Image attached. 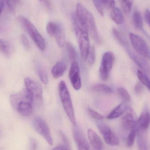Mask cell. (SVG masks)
<instances>
[{"mask_svg":"<svg viewBox=\"0 0 150 150\" xmlns=\"http://www.w3.org/2000/svg\"><path fill=\"white\" fill-rule=\"evenodd\" d=\"M0 52L6 57H9L12 52V47L8 41L0 39Z\"/></svg>","mask_w":150,"mask_h":150,"instance_id":"7402d4cb","label":"cell"},{"mask_svg":"<svg viewBox=\"0 0 150 150\" xmlns=\"http://www.w3.org/2000/svg\"><path fill=\"white\" fill-rule=\"evenodd\" d=\"M4 1L5 0H0V16L3 10Z\"/></svg>","mask_w":150,"mask_h":150,"instance_id":"ee69618b","label":"cell"},{"mask_svg":"<svg viewBox=\"0 0 150 150\" xmlns=\"http://www.w3.org/2000/svg\"><path fill=\"white\" fill-rule=\"evenodd\" d=\"M133 22L135 27L137 29L143 32L145 34H147L144 30L142 18L141 14L138 11H135L134 12L133 15Z\"/></svg>","mask_w":150,"mask_h":150,"instance_id":"cb8c5ba5","label":"cell"},{"mask_svg":"<svg viewBox=\"0 0 150 150\" xmlns=\"http://www.w3.org/2000/svg\"><path fill=\"white\" fill-rule=\"evenodd\" d=\"M40 1H43V0H40Z\"/></svg>","mask_w":150,"mask_h":150,"instance_id":"bcb514c9","label":"cell"},{"mask_svg":"<svg viewBox=\"0 0 150 150\" xmlns=\"http://www.w3.org/2000/svg\"><path fill=\"white\" fill-rule=\"evenodd\" d=\"M33 126L36 131L42 136L48 144H53V140L48 125L41 117H36L33 120Z\"/></svg>","mask_w":150,"mask_h":150,"instance_id":"ba28073f","label":"cell"},{"mask_svg":"<svg viewBox=\"0 0 150 150\" xmlns=\"http://www.w3.org/2000/svg\"><path fill=\"white\" fill-rule=\"evenodd\" d=\"M137 142L138 150H148L143 137L139 134L137 136Z\"/></svg>","mask_w":150,"mask_h":150,"instance_id":"d590c367","label":"cell"},{"mask_svg":"<svg viewBox=\"0 0 150 150\" xmlns=\"http://www.w3.org/2000/svg\"><path fill=\"white\" fill-rule=\"evenodd\" d=\"M93 4L97 9L98 12L100 16H103L104 15V7L103 4L100 0H93Z\"/></svg>","mask_w":150,"mask_h":150,"instance_id":"e575fe53","label":"cell"},{"mask_svg":"<svg viewBox=\"0 0 150 150\" xmlns=\"http://www.w3.org/2000/svg\"><path fill=\"white\" fill-rule=\"evenodd\" d=\"M67 66L63 61H59L53 66L52 69V74L54 78H59L65 74Z\"/></svg>","mask_w":150,"mask_h":150,"instance_id":"d6986e66","label":"cell"},{"mask_svg":"<svg viewBox=\"0 0 150 150\" xmlns=\"http://www.w3.org/2000/svg\"><path fill=\"white\" fill-rule=\"evenodd\" d=\"M132 5V0H121L122 8L125 13L128 14L130 12Z\"/></svg>","mask_w":150,"mask_h":150,"instance_id":"d6a6232c","label":"cell"},{"mask_svg":"<svg viewBox=\"0 0 150 150\" xmlns=\"http://www.w3.org/2000/svg\"><path fill=\"white\" fill-rule=\"evenodd\" d=\"M110 16L113 21L116 24H122L124 22V18L121 11L120 9L116 7L112 9L110 13Z\"/></svg>","mask_w":150,"mask_h":150,"instance_id":"ffe728a7","label":"cell"},{"mask_svg":"<svg viewBox=\"0 0 150 150\" xmlns=\"http://www.w3.org/2000/svg\"><path fill=\"white\" fill-rule=\"evenodd\" d=\"M30 150H36L37 149V142L36 140L31 139L30 141Z\"/></svg>","mask_w":150,"mask_h":150,"instance_id":"b9f144b4","label":"cell"},{"mask_svg":"<svg viewBox=\"0 0 150 150\" xmlns=\"http://www.w3.org/2000/svg\"><path fill=\"white\" fill-rule=\"evenodd\" d=\"M97 125L107 144L111 146H116L119 145L120 144L119 138L112 131L109 126L102 123H98Z\"/></svg>","mask_w":150,"mask_h":150,"instance_id":"9c48e42d","label":"cell"},{"mask_svg":"<svg viewBox=\"0 0 150 150\" xmlns=\"http://www.w3.org/2000/svg\"><path fill=\"white\" fill-rule=\"evenodd\" d=\"M112 33L115 39L123 47V48L129 45L127 40L117 29L113 28L112 30Z\"/></svg>","mask_w":150,"mask_h":150,"instance_id":"d4e9b609","label":"cell"},{"mask_svg":"<svg viewBox=\"0 0 150 150\" xmlns=\"http://www.w3.org/2000/svg\"><path fill=\"white\" fill-rule=\"evenodd\" d=\"M66 47H67V52L70 60L72 62L76 61V60L77 56L76 52L73 44L69 41L67 42L66 44Z\"/></svg>","mask_w":150,"mask_h":150,"instance_id":"484cf974","label":"cell"},{"mask_svg":"<svg viewBox=\"0 0 150 150\" xmlns=\"http://www.w3.org/2000/svg\"><path fill=\"white\" fill-rule=\"evenodd\" d=\"M103 5L109 9L113 8L115 7V0H100Z\"/></svg>","mask_w":150,"mask_h":150,"instance_id":"74e56055","label":"cell"},{"mask_svg":"<svg viewBox=\"0 0 150 150\" xmlns=\"http://www.w3.org/2000/svg\"><path fill=\"white\" fill-rule=\"evenodd\" d=\"M69 78L70 82L75 90L81 89L82 82L80 77L79 65L76 61L72 62L69 72Z\"/></svg>","mask_w":150,"mask_h":150,"instance_id":"8fae6325","label":"cell"},{"mask_svg":"<svg viewBox=\"0 0 150 150\" xmlns=\"http://www.w3.org/2000/svg\"><path fill=\"white\" fill-rule=\"evenodd\" d=\"M117 92L119 96L127 103H129L131 100L130 95L128 92L125 88L123 87H120L118 88Z\"/></svg>","mask_w":150,"mask_h":150,"instance_id":"f1b7e54d","label":"cell"},{"mask_svg":"<svg viewBox=\"0 0 150 150\" xmlns=\"http://www.w3.org/2000/svg\"><path fill=\"white\" fill-rule=\"evenodd\" d=\"M10 101L11 106L16 109L17 106L20 102L27 101L34 104V98L32 93L26 88L22 90L20 92L12 94L10 97Z\"/></svg>","mask_w":150,"mask_h":150,"instance_id":"30bf717a","label":"cell"},{"mask_svg":"<svg viewBox=\"0 0 150 150\" xmlns=\"http://www.w3.org/2000/svg\"><path fill=\"white\" fill-rule=\"evenodd\" d=\"M25 88L32 94L34 104L40 105L43 101V88L40 83L34 79L26 77L24 79Z\"/></svg>","mask_w":150,"mask_h":150,"instance_id":"8992f818","label":"cell"},{"mask_svg":"<svg viewBox=\"0 0 150 150\" xmlns=\"http://www.w3.org/2000/svg\"><path fill=\"white\" fill-rule=\"evenodd\" d=\"M76 15L82 22L86 24L88 31L97 43L100 44L101 39L98 32L95 19L92 14L81 4H77Z\"/></svg>","mask_w":150,"mask_h":150,"instance_id":"6da1fadb","label":"cell"},{"mask_svg":"<svg viewBox=\"0 0 150 150\" xmlns=\"http://www.w3.org/2000/svg\"><path fill=\"white\" fill-rule=\"evenodd\" d=\"M21 40L25 47L26 49H29L30 48V44L27 37L25 35L23 34L21 36Z\"/></svg>","mask_w":150,"mask_h":150,"instance_id":"f35d334b","label":"cell"},{"mask_svg":"<svg viewBox=\"0 0 150 150\" xmlns=\"http://www.w3.org/2000/svg\"><path fill=\"white\" fill-rule=\"evenodd\" d=\"M138 130L139 129L137 126L136 127L131 130V132L127 137V141H126V144L127 147H131L134 145Z\"/></svg>","mask_w":150,"mask_h":150,"instance_id":"83f0119b","label":"cell"},{"mask_svg":"<svg viewBox=\"0 0 150 150\" xmlns=\"http://www.w3.org/2000/svg\"><path fill=\"white\" fill-rule=\"evenodd\" d=\"M95 59H96V54H95V47L93 46H91L90 47L86 60L88 61V63L90 65H92L95 62Z\"/></svg>","mask_w":150,"mask_h":150,"instance_id":"1f68e13d","label":"cell"},{"mask_svg":"<svg viewBox=\"0 0 150 150\" xmlns=\"http://www.w3.org/2000/svg\"><path fill=\"white\" fill-rule=\"evenodd\" d=\"M87 135L92 147L95 150H102L103 148L102 141L95 131L89 129L87 131Z\"/></svg>","mask_w":150,"mask_h":150,"instance_id":"2e32d148","label":"cell"},{"mask_svg":"<svg viewBox=\"0 0 150 150\" xmlns=\"http://www.w3.org/2000/svg\"><path fill=\"white\" fill-rule=\"evenodd\" d=\"M33 104L29 101H23L20 102L17 106L15 110L18 111L21 115L29 116L33 112Z\"/></svg>","mask_w":150,"mask_h":150,"instance_id":"e0dca14e","label":"cell"},{"mask_svg":"<svg viewBox=\"0 0 150 150\" xmlns=\"http://www.w3.org/2000/svg\"><path fill=\"white\" fill-rule=\"evenodd\" d=\"M88 112L90 116L93 118L97 120H101L103 119L104 117L103 115L98 113L96 111H94L93 109L91 108H89L88 109Z\"/></svg>","mask_w":150,"mask_h":150,"instance_id":"8d00e7d4","label":"cell"},{"mask_svg":"<svg viewBox=\"0 0 150 150\" xmlns=\"http://www.w3.org/2000/svg\"><path fill=\"white\" fill-rule=\"evenodd\" d=\"M144 18L146 23L150 27V11L147 9L144 12Z\"/></svg>","mask_w":150,"mask_h":150,"instance_id":"60d3db41","label":"cell"},{"mask_svg":"<svg viewBox=\"0 0 150 150\" xmlns=\"http://www.w3.org/2000/svg\"><path fill=\"white\" fill-rule=\"evenodd\" d=\"M137 75L140 82L145 86L150 91V79L149 76L140 70L137 71Z\"/></svg>","mask_w":150,"mask_h":150,"instance_id":"4316f807","label":"cell"},{"mask_svg":"<svg viewBox=\"0 0 150 150\" xmlns=\"http://www.w3.org/2000/svg\"><path fill=\"white\" fill-rule=\"evenodd\" d=\"M122 125L124 129L130 131L137 127V121L131 111L128 112L122 117Z\"/></svg>","mask_w":150,"mask_h":150,"instance_id":"9a60e30c","label":"cell"},{"mask_svg":"<svg viewBox=\"0 0 150 150\" xmlns=\"http://www.w3.org/2000/svg\"><path fill=\"white\" fill-rule=\"evenodd\" d=\"M1 83V78H0V84Z\"/></svg>","mask_w":150,"mask_h":150,"instance_id":"f6af8a7d","label":"cell"},{"mask_svg":"<svg viewBox=\"0 0 150 150\" xmlns=\"http://www.w3.org/2000/svg\"><path fill=\"white\" fill-rule=\"evenodd\" d=\"M74 27L79 46L81 59L83 61H86L87 60L91 47L88 28L87 27Z\"/></svg>","mask_w":150,"mask_h":150,"instance_id":"277c9868","label":"cell"},{"mask_svg":"<svg viewBox=\"0 0 150 150\" xmlns=\"http://www.w3.org/2000/svg\"><path fill=\"white\" fill-rule=\"evenodd\" d=\"M58 24L52 22H50L47 25L46 30L47 33L51 37H54L58 29Z\"/></svg>","mask_w":150,"mask_h":150,"instance_id":"4dcf8cb0","label":"cell"},{"mask_svg":"<svg viewBox=\"0 0 150 150\" xmlns=\"http://www.w3.org/2000/svg\"><path fill=\"white\" fill-rule=\"evenodd\" d=\"M143 90V86L142 84L139 82L137 83L135 86V91L136 93L137 94H141L142 93Z\"/></svg>","mask_w":150,"mask_h":150,"instance_id":"ab89813d","label":"cell"},{"mask_svg":"<svg viewBox=\"0 0 150 150\" xmlns=\"http://www.w3.org/2000/svg\"><path fill=\"white\" fill-rule=\"evenodd\" d=\"M74 126L73 129V136L78 150H90L89 144L80 129Z\"/></svg>","mask_w":150,"mask_h":150,"instance_id":"4fadbf2b","label":"cell"},{"mask_svg":"<svg viewBox=\"0 0 150 150\" xmlns=\"http://www.w3.org/2000/svg\"><path fill=\"white\" fill-rule=\"evenodd\" d=\"M126 103L127 102L124 101L118 105L108 115L107 119L114 120L122 116L128 108V106Z\"/></svg>","mask_w":150,"mask_h":150,"instance_id":"ac0fdd59","label":"cell"},{"mask_svg":"<svg viewBox=\"0 0 150 150\" xmlns=\"http://www.w3.org/2000/svg\"><path fill=\"white\" fill-rule=\"evenodd\" d=\"M59 92L62 104L67 116L74 126H76V121L71 96L67 86L63 80L59 83Z\"/></svg>","mask_w":150,"mask_h":150,"instance_id":"7a4b0ae2","label":"cell"},{"mask_svg":"<svg viewBox=\"0 0 150 150\" xmlns=\"http://www.w3.org/2000/svg\"><path fill=\"white\" fill-rule=\"evenodd\" d=\"M129 38L131 45L137 53L150 60V48L146 41L140 36L133 33H129Z\"/></svg>","mask_w":150,"mask_h":150,"instance_id":"5b68a950","label":"cell"},{"mask_svg":"<svg viewBox=\"0 0 150 150\" xmlns=\"http://www.w3.org/2000/svg\"><path fill=\"white\" fill-rule=\"evenodd\" d=\"M18 20L27 32L38 47L41 51H45L46 47L45 41L35 25L28 18L23 16H18Z\"/></svg>","mask_w":150,"mask_h":150,"instance_id":"3957f363","label":"cell"},{"mask_svg":"<svg viewBox=\"0 0 150 150\" xmlns=\"http://www.w3.org/2000/svg\"><path fill=\"white\" fill-rule=\"evenodd\" d=\"M39 76L42 83L45 84H47L48 82V75L45 69L39 67L38 68Z\"/></svg>","mask_w":150,"mask_h":150,"instance_id":"f546056e","label":"cell"},{"mask_svg":"<svg viewBox=\"0 0 150 150\" xmlns=\"http://www.w3.org/2000/svg\"><path fill=\"white\" fill-rule=\"evenodd\" d=\"M93 91L96 92L109 94L112 92V89L106 85L102 83H97L91 87Z\"/></svg>","mask_w":150,"mask_h":150,"instance_id":"603a6c76","label":"cell"},{"mask_svg":"<svg viewBox=\"0 0 150 150\" xmlns=\"http://www.w3.org/2000/svg\"><path fill=\"white\" fill-rule=\"evenodd\" d=\"M150 123V109L148 105L144 106L141 115L137 121L138 129L146 130Z\"/></svg>","mask_w":150,"mask_h":150,"instance_id":"5bb4252c","label":"cell"},{"mask_svg":"<svg viewBox=\"0 0 150 150\" xmlns=\"http://www.w3.org/2000/svg\"><path fill=\"white\" fill-rule=\"evenodd\" d=\"M58 46L60 47H64L65 44V36L64 30L60 25L59 24L58 29L54 36Z\"/></svg>","mask_w":150,"mask_h":150,"instance_id":"44dd1931","label":"cell"},{"mask_svg":"<svg viewBox=\"0 0 150 150\" xmlns=\"http://www.w3.org/2000/svg\"><path fill=\"white\" fill-rule=\"evenodd\" d=\"M52 150H71V149L70 146H67L65 145H62L56 146Z\"/></svg>","mask_w":150,"mask_h":150,"instance_id":"7bdbcfd3","label":"cell"},{"mask_svg":"<svg viewBox=\"0 0 150 150\" xmlns=\"http://www.w3.org/2000/svg\"><path fill=\"white\" fill-rule=\"evenodd\" d=\"M5 1L9 9L11 12L15 13L16 12L18 4L19 3L20 0H5Z\"/></svg>","mask_w":150,"mask_h":150,"instance_id":"836d02e7","label":"cell"},{"mask_svg":"<svg viewBox=\"0 0 150 150\" xmlns=\"http://www.w3.org/2000/svg\"><path fill=\"white\" fill-rule=\"evenodd\" d=\"M115 57L111 52H106L103 54L99 68V75L103 81L108 79L113 66Z\"/></svg>","mask_w":150,"mask_h":150,"instance_id":"52a82bcc","label":"cell"},{"mask_svg":"<svg viewBox=\"0 0 150 150\" xmlns=\"http://www.w3.org/2000/svg\"><path fill=\"white\" fill-rule=\"evenodd\" d=\"M131 59L143 70L146 74L150 76V66L146 59L143 57L137 55L131 51L129 45L124 48Z\"/></svg>","mask_w":150,"mask_h":150,"instance_id":"7c38bea8","label":"cell"}]
</instances>
